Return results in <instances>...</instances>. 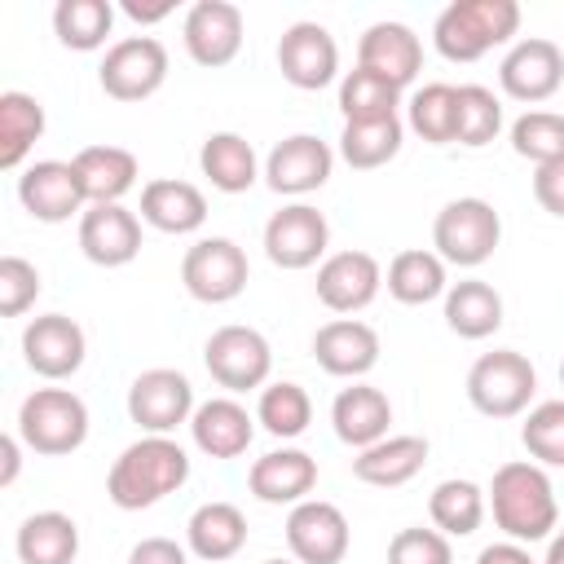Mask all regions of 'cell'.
I'll return each instance as SVG.
<instances>
[{
    "instance_id": "cell-1",
    "label": "cell",
    "mask_w": 564,
    "mask_h": 564,
    "mask_svg": "<svg viewBox=\"0 0 564 564\" xmlns=\"http://www.w3.org/2000/svg\"><path fill=\"white\" fill-rule=\"evenodd\" d=\"M489 511L494 524L511 538V542H546L560 529V502H555V485L546 476V467L529 463V458H511L494 471L489 489Z\"/></svg>"
},
{
    "instance_id": "cell-2",
    "label": "cell",
    "mask_w": 564,
    "mask_h": 564,
    "mask_svg": "<svg viewBox=\"0 0 564 564\" xmlns=\"http://www.w3.org/2000/svg\"><path fill=\"white\" fill-rule=\"evenodd\" d=\"M189 480V454L172 436L132 441L106 471V498L119 511H145Z\"/></svg>"
},
{
    "instance_id": "cell-3",
    "label": "cell",
    "mask_w": 564,
    "mask_h": 564,
    "mask_svg": "<svg viewBox=\"0 0 564 564\" xmlns=\"http://www.w3.org/2000/svg\"><path fill=\"white\" fill-rule=\"evenodd\" d=\"M520 31L516 0H454L432 22V44L445 62H480Z\"/></svg>"
},
{
    "instance_id": "cell-4",
    "label": "cell",
    "mask_w": 564,
    "mask_h": 564,
    "mask_svg": "<svg viewBox=\"0 0 564 564\" xmlns=\"http://www.w3.org/2000/svg\"><path fill=\"white\" fill-rule=\"evenodd\" d=\"M18 436L31 454L62 458L88 441V405L70 388H35L18 405Z\"/></svg>"
},
{
    "instance_id": "cell-5",
    "label": "cell",
    "mask_w": 564,
    "mask_h": 564,
    "mask_svg": "<svg viewBox=\"0 0 564 564\" xmlns=\"http://www.w3.org/2000/svg\"><path fill=\"white\" fill-rule=\"evenodd\" d=\"M502 242V216L485 198H449L432 220V247L454 269H480Z\"/></svg>"
},
{
    "instance_id": "cell-6",
    "label": "cell",
    "mask_w": 564,
    "mask_h": 564,
    "mask_svg": "<svg viewBox=\"0 0 564 564\" xmlns=\"http://www.w3.org/2000/svg\"><path fill=\"white\" fill-rule=\"evenodd\" d=\"M533 392H538V370L516 348L480 352L471 361V370H467V401L485 419H516V414H524Z\"/></svg>"
},
{
    "instance_id": "cell-7",
    "label": "cell",
    "mask_w": 564,
    "mask_h": 564,
    "mask_svg": "<svg viewBox=\"0 0 564 564\" xmlns=\"http://www.w3.org/2000/svg\"><path fill=\"white\" fill-rule=\"evenodd\" d=\"M203 366L234 397V392H251V388H264L269 383L273 348H269V339L256 326H238L234 322V326H220V330L207 335Z\"/></svg>"
},
{
    "instance_id": "cell-8",
    "label": "cell",
    "mask_w": 564,
    "mask_h": 564,
    "mask_svg": "<svg viewBox=\"0 0 564 564\" xmlns=\"http://www.w3.org/2000/svg\"><path fill=\"white\" fill-rule=\"evenodd\" d=\"M167 79V48L154 35H123L106 48L97 66V84L115 101H145Z\"/></svg>"
},
{
    "instance_id": "cell-9",
    "label": "cell",
    "mask_w": 564,
    "mask_h": 564,
    "mask_svg": "<svg viewBox=\"0 0 564 564\" xmlns=\"http://www.w3.org/2000/svg\"><path fill=\"white\" fill-rule=\"evenodd\" d=\"M194 383L172 370V366H154L141 370L128 383V419L145 432V436H172L181 423L194 419Z\"/></svg>"
},
{
    "instance_id": "cell-10",
    "label": "cell",
    "mask_w": 564,
    "mask_h": 564,
    "mask_svg": "<svg viewBox=\"0 0 564 564\" xmlns=\"http://www.w3.org/2000/svg\"><path fill=\"white\" fill-rule=\"evenodd\" d=\"M251 264L234 238H198L181 260V282L198 304H229L247 291Z\"/></svg>"
},
{
    "instance_id": "cell-11",
    "label": "cell",
    "mask_w": 564,
    "mask_h": 564,
    "mask_svg": "<svg viewBox=\"0 0 564 564\" xmlns=\"http://www.w3.org/2000/svg\"><path fill=\"white\" fill-rule=\"evenodd\" d=\"M498 84L511 101H524V106H538L546 97L560 93L564 84V48L546 35H524L507 48L502 66H498Z\"/></svg>"
},
{
    "instance_id": "cell-12",
    "label": "cell",
    "mask_w": 564,
    "mask_h": 564,
    "mask_svg": "<svg viewBox=\"0 0 564 564\" xmlns=\"http://www.w3.org/2000/svg\"><path fill=\"white\" fill-rule=\"evenodd\" d=\"M335 172V150L313 137V132H295V137H282L269 154H264V185L282 198H304L313 189H322Z\"/></svg>"
},
{
    "instance_id": "cell-13",
    "label": "cell",
    "mask_w": 564,
    "mask_h": 564,
    "mask_svg": "<svg viewBox=\"0 0 564 564\" xmlns=\"http://www.w3.org/2000/svg\"><path fill=\"white\" fill-rule=\"evenodd\" d=\"M330 247V225L313 203H286L282 212H273L264 220V256L278 269H313L317 260H326Z\"/></svg>"
},
{
    "instance_id": "cell-14",
    "label": "cell",
    "mask_w": 564,
    "mask_h": 564,
    "mask_svg": "<svg viewBox=\"0 0 564 564\" xmlns=\"http://www.w3.org/2000/svg\"><path fill=\"white\" fill-rule=\"evenodd\" d=\"M84 357H88V335H84V326L75 317L40 313V317L26 322V330H22V361L40 379L62 383V379H70L84 366Z\"/></svg>"
},
{
    "instance_id": "cell-15",
    "label": "cell",
    "mask_w": 564,
    "mask_h": 564,
    "mask_svg": "<svg viewBox=\"0 0 564 564\" xmlns=\"http://www.w3.org/2000/svg\"><path fill=\"white\" fill-rule=\"evenodd\" d=\"M286 546L295 564H344L352 546L348 516L326 498H304L286 516Z\"/></svg>"
},
{
    "instance_id": "cell-16",
    "label": "cell",
    "mask_w": 564,
    "mask_h": 564,
    "mask_svg": "<svg viewBox=\"0 0 564 564\" xmlns=\"http://www.w3.org/2000/svg\"><path fill=\"white\" fill-rule=\"evenodd\" d=\"M278 70L291 88L317 93L339 75V44L322 22H291L278 40Z\"/></svg>"
},
{
    "instance_id": "cell-17",
    "label": "cell",
    "mask_w": 564,
    "mask_h": 564,
    "mask_svg": "<svg viewBox=\"0 0 564 564\" xmlns=\"http://www.w3.org/2000/svg\"><path fill=\"white\" fill-rule=\"evenodd\" d=\"M181 40L194 66L220 70L242 53V9L229 0H198L181 22Z\"/></svg>"
},
{
    "instance_id": "cell-18",
    "label": "cell",
    "mask_w": 564,
    "mask_h": 564,
    "mask_svg": "<svg viewBox=\"0 0 564 564\" xmlns=\"http://www.w3.org/2000/svg\"><path fill=\"white\" fill-rule=\"evenodd\" d=\"M18 203L35 220H44V225H62L70 216H84V207H88L84 185H79V172L66 159L26 163L22 176H18Z\"/></svg>"
},
{
    "instance_id": "cell-19",
    "label": "cell",
    "mask_w": 564,
    "mask_h": 564,
    "mask_svg": "<svg viewBox=\"0 0 564 564\" xmlns=\"http://www.w3.org/2000/svg\"><path fill=\"white\" fill-rule=\"evenodd\" d=\"M79 251L97 269H123L141 256V220L123 203H93L79 216Z\"/></svg>"
},
{
    "instance_id": "cell-20",
    "label": "cell",
    "mask_w": 564,
    "mask_h": 564,
    "mask_svg": "<svg viewBox=\"0 0 564 564\" xmlns=\"http://www.w3.org/2000/svg\"><path fill=\"white\" fill-rule=\"evenodd\" d=\"M379 286H383V269L370 251L352 247V251H335L317 264V300L339 317L370 308Z\"/></svg>"
},
{
    "instance_id": "cell-21",
    "label": "cell",
    "mask_w": 564,
    "mask_h": 564,
    "mask_svg": "<svg viewBox=\"0 0 564 564\" xmlns=\"http://www.w3.org/2000/svg\"><path fill=\"white\" fill-rule=\"evenodd\" d=\"M313 361L335 379H366L379 366V330L357 317H335L313 335Z\"/></svg>"
},
{
    "instance_id": "cell-22",
    "label": "cell",
    "mask_w": 564,
    "mask_h": 564,
    "mask_svg": "<svg viewBox=\"0 0 564 564\" xmlns=\"http://www.w3.org/2000/svg\"><path fill=\"white\" fill-rule=\"evenodd\" d=\"M357 66L405 88L423 70V44L405 22H370L357 40Z\"/></svg>"
},
{
    "instance_id": "cell-23",
    "label": "cell",
    "mask_w": 564,
    "mask_h": 564,
    "mask_svg": "<svg viewBox=\"0 0 564 564\" xmlns=\"http://www.w3.org/2000/svg\"><path fill=\"white\" fill-rule=\"evenodd\" d=\"M189 441L207 458H242L256 441V414L238 397H207L189 419Z\"/></svg>"
},
{
    "instance_id": "cell-24",
    "label": "cell",
    "mask_w": 564,
    "mask_h": 564,
    "mask_svg": "<svg viewBox=\"0 0 564 564\" xmlns=\"http://www.w3.org/2000/svg\"><path fill=\"white\" fill-rule=\"evenodd\" d=\"M247 485L269 507H295V502H304L317 489V458L304 454V449H295V445L269 449V454H260L251 463Z\"/></svg>"
},
{
    "instance_id": "cell-25",
    "label": "cell",
    "mask_w": 564,
    "mask_h": 564,
    "mask_svg": "<svg viewBox=\"0 0 564 564\" xmlns=\"http://www.w3.org/2000/svg\"><path fill=\"white\" fill-rule=\"evenodd\" d=\"M388 423H392V401L361 379L339 388L330 401V427L348 449H370L375 441L388 436Z\"/></svg>"
},
{
    "instance_id": "cell-26",
    "label": "cell",
    "mask_w": 564,
    "mask_h": 564,
    "mask_svg": "<svg viewBox=\"0 0 564 564\" xmlns=\"http://www.w3.org/2000/svg\"><path fill=\"white\" fill-rule=\"evenodd\" d=\"M141 220L159 234H198L207 220V198L194 181L159 176L141 185Z\"/></svg>"
},
{
    "instance_id": "cell-27",
    "label": "cell",
    "mask_w": 564,
    "mask_h": 564,
    "mask_svg": "<svg viewBox=\"0 0 564 564\" xmlns=\"http://www.w3.org/2000/svg\"><path fill=\"white\" fill-rule=\"evenodd\" d=\"M423 463H427V436H414V432L392 436L388 432L370 449H357L352 476L361 485H375V489H401L423 471Z\"/></svg>"
},
{
    "instance_id": "cell-28",
    "label": "cell",
    "mask_w": 564,
    "mask_h": 564,
    "mask_svg": "<svg viewBox=\"0 0 564 564\" xmlns=\"http://www.w3.org/2000/svg\"><path fill=\"white\" fill-rule=\"evenodd\" d=\"M185 546H189V555H198L207 564H225L247 546V516L220 498L203 502L185 520Z\"/></svg>"
},
{
    "instance_id": "cell-29",
    "label": "cell",
    "mask_w": 564,
    "mask_h": 564,
    "mask_svg": "<svg viewBox=\"0 0 564 564\" xmlns=\"http://www.w3.org/2000/svg\"><path fill=\"white\" fill-rule=\"evenodd\" d=\"M70 163L79 172V185H84L88 207L93 203H123V194H132V185L141 176L137 154L123 150V145H84Z\"/></svg>"
},
{
    "instance_id": "cell-30",
    "label": "cell",
    "mask_w": 564,
    "mask_h": 564,
    "mask_svg": "<svg viewBox=\"0 0 564 564\" xmlns=\"http://www.w3.org/2000/svg\"><path fill=\"white\" fill-rule=\"evenodd\" d=\"M198 167L212 181V189H220V194H247L264 176V163L256 159V150L242 132H212L198 150Z\"/></svg>"
},
{
    "instance_id": "cell-31",
    "label": "cell",
    "mask_w": 564,
    "mask_h": 564,
    "mask_svg": "<svg viewBox=\"0 0 564 564\" xmlns=\"http://www.w3.org/2000/svg\"><path fill=\"white\" fill-rule=\"evenodd\" d=\"M445 269H449V264H445L436 251H427V247H405V251L392 256V264H388V273H383V286H388V295H392L397 304L419 308V304L445 300V291H449V273H445Z\"/></svg>"
},
{
    "instance_id": "cell-32",
    "label": "cell",
    "mask_w": 564,
    "mask_h": 564,
    "mask_svg": "<svg viewBox=\"0 0 564 564\" xmlns=\"http://www.w3.org/2000/svg\"><path fill=\"white\" fill-rule=\"evenodd\" d=\"M13 551H18V564H75L79 524L66 511H35L18 524Z\"/></svg>"
},
{
    "instance_id": "cell-33",
    "label": "cell",
    "mask_w": 564,
    "mask_h": 564,
    "mask_svg": "<svg viewBox=\"0 0 564 564\" xmlns=\"http://www.w3.org/2000/svg\"><path fill=\"white\" fill-rule=\"evenodd\" d=\"M445 326L458 339H489L502 326V295L480 278L449 282V291H445Z\"/></svg>"
},
{
    "instance_id": "cell-34",
    "label": "cell",
    "mask_w": 564,
    "mask_h": 564,
    "mask_svg": "<svg viewBox=\"0 0 564 564\" xmlns=\"http://www.w3.org/2000/svg\"><path fill=\"white\" fill-rule=\"evenodd\" d=\"M40 137H44V106H40V97H31L22 88L0 93V167L18 172Z\"/></svg>"
},
{
    "instance_id": "cell-35",
    "label": "cell",
    "mask_w": 564,
    "mask_h": 564,
    "mask_svg": "<svg viewBox=\"0 0 564 564\" xmlns=\"http://www.w3.org/2000/svg\"><path fill=\"white\" fill-rule=\"evenodd\" d=\"M485 511H489V498L476 480H463V476H449L432 489L427 498V516H432V529H441L445 538H471L480 524H485Z\"/></svg>"
},
{
    "instance_id": "cell-36",
    "label": "cell",
    "mask_w": 564,
    "mask_h": 564,
    "mask_svg": "<svg viewBox=\"0 0 564 564\" xmlns=\"http://www.w3.org/2000/svg\"><path fill=\"white\" fill-rule=\"evenodd\" d=\"M405 141V123L397 119H375V123H344L339 132V159L357 172H375L383 163H392L401 154Z\"/></svg>"
},
{
    "instance_id": "cell-37",
    "label": "cell",
    "mask_w": 564,
    "mask_h": 564,
    "mask_svg": "<svg viewBox=\"0 0 564 564\" xmlns=\"http://www.w3.org/2000/svg\"><path fill=\"white\" fill-rule=\"evenodd\" d=\"M110 31H115V4L110 0H57L53 4V35L75 53L101 48Z\"/></svg>"
},
{
    "instance_id": "cell-38",
    "label": "cell",
    "mask_w": 564,
    "mask_h": 564,
    "mask_svg": "<svg viewBox=\"0 0 564 564\" xmlns=\"http://www.w3.org/2000/svg\"><path fill=\"white\" fill-rule=\"evenodd\" d=\"M405 123L414 137H423L427 145H449L458 141V88L454 84H423L410 106H405Z\"/></svg>"
},
{
    "instance_id": "cell-39",
    "label": "cell",
    "mask_w": 564,
    "mask_h": 564,
    "mask_svg": "<svg viewBox=\"0 0 564 564\" xmlns=\"http://www.w3.org/2000/svg\"><path fill=\"white\" fill-rule=\"evenodd\" d=\"M256 423H260L269 436H278V441H295V436H304L308 423H313V401H308V392H304L300 383H291V379L264 383V388H260V401H256Z\"/></svg>"
},
{
    "instance_id": "cell-40",
    "label": "cell",
    "mask_w": 564,
    "mask_h": 564,
    "mask_svg": "<svg viewBox=\"0 0 564 564\" xmlns=\"http://www.w3.org/2000/svg\"><path fill=\"white\" fill-rule=\"evenodd\" d=\"M397 106H401V88L352 66L344 79H339V110H344V123H375V119H397Z\"/></svg>"
},
{
    "instance_id": "cell-41",
    "label": "cell",
    "mask_w": 564,
    "mask_h": 564,
    "mask_svg": "<svg viewBox=\"0 0 564 564\" xmlns=\"http://www.w3.org/2000/svg\"><path fill=\"white\" fill-rule=\"evenodd\" d=\"M507 137H511V150L533 167L564 163V115L555 110H524Z\"/></svg>"
},
{
    "instance_id": "cell-42",
    "label": "cell",
    "mask_w": 564,
    "mask_h": 564,
    "mask_svg": "<svg viewBox=\"0 0 564 564\" xmlns=\"http://www.w3.org/2000/svg\"><path fill=\"white\" fill-rule=\"evenodd\" d=\"M502 132V101L485 84H458V145L480 150Z\"/></svg>"
},
{
    "instance_id": "cell-43",
    "label": "cell",
    "mask_w": 564,
    "mask_h": 564,
    "mask_svg": "<svg viewBox=\"0 0 564 564\" xmlns=\"http://www.w3.org/2000/svg\"><path fill=\"white\" fill-rule=\"evenodd\" d=\"M520 441L538 467H564V397L560 401H538L524 414Z\"/></svg>"
},
{
    "instance_id": "cell-44",
    "label": "cell",
    "mask_w": 564,
    "mask_h": 564,
    "mask_svg": "<svg viewBox=\"0 0 564 564\" xmlns=\"http://www.w3.org/2000/svg\"><path fill=\"white\" fill-rule=\"evenodd\" d=\"M388 564H454V546L441 529H397L388 542Z\"/></svg>"
},
{
    "instance_id": "cell-45",
    "label": "cell",
    "mask_w": 564,
    "mask_h": 564,
    "mask_svg": "<svg viewBox=\"0 0 564 564\" xmlns=\"http://www.w3.org/2000/svg\"><path fill=\"white\" fill-rule=\"evenodd\" d=\"M40 295V269L22 256H0V317H22Z\"/></svg>"
},
{
    "instance_id": "cell-46",
    "label": "cell",
    "mask_w": 564,
    "mask_h": 564,
    "mask_svg": "<svg viewBox=\"0 0 564 564\" xmlns=\"http://www.w3.org/2000/svg\"><path fill=\"white\" fill-rule=\"evenodd\" d=\"M533 198H538L542 212H551V216L564 220V163L533 167Z\"/></svg>"
},
{
    "instance_id": "cell-47",
    "label": "cell",
    "mask_w": 564,
    "mask_h": 564,
    "mask_svg": "<svg viewBox=\"0 0 564 564\" xmlns=\"http://www.w3.org/2000/svg\"><path fill=\"white\" fill-rule=\"evenodd\" d=\"M128 564H189V546H181L172 538H141L128 551Z\"/></svg>"
},
{
    "instance_id": "cell-48",
    "label": "cell",
    "mask_w": 564,
    "mask_h": 564,
    "mask_svg": "<svg viewBox=\"0 0 564 564\" xmlns=\"http://www.w3.org/2000/svg\"><path fill=\"white\" fill-rule=\"evenodd\" d=\"M476 564H538L533 555H529V546L524 542H489L480 555H476Z\"/></svg>"
},
{
    "instance_id": "cell-49",
    "label": "cell",
    "mask_w": 564,
    "mask_h": 564,
    "mask_svg": "<svg viewBox=\"0 0 564 564\" xmlns=\"http://www.w3.org/2000/svg\"><path fill=\"white\" fill-rule=\"evenodd\" d=\"M18 467H22V436L4 432L0 436V489H9L18 480Z\"/></svg>"
},
{
    "instance_id": "cell-50",
    "label": "cell",
    "mask_w": 564,
    "mask_h": 564,
    "mask_svg": "<svg viewBox=\"0 0 564 564\" xmlns=\"http://www.w3.org/2000/svg\"><path fill=\"white\" fill-rule=\"evenodd\" d=\"M123 13L141 26H154L163 18H172V0H159V4H141V0H123Z\"/></svg>"
},
{
    "instance_id": "cell-51",
    "label": "cell",
    "mask_w": 564,
    "mask_h": 564,
    "mask_svg": "<svg viewBox=\"0 0 564 564\" xmlns=\"http://www.w3.org/2000/svg\"><path fill=\"white\" fill-rule=\"evenodd\" d=\"M542 564H564V529H555L551 538H546V560Z\"/></svg>"
},
{
    "instance_id": "cell-52",
    "label": "cell",
    "mask_w": 564,
    "mask_h": 564,
    "mask_svg": "<svg viewBox=\"0 0 564 564\" xmlns=\"http://www.w3.org/2000/svg\"><path fill=\"white\" fill-rule=\"evenodd\" d=\"M264 564H291V560H264Z\"/></svg>"
},
{
    "instance_id": "cell-53",
    "label": "cell",
    "mask_w": 564,
    "mask_h": 564,
    "mask_svg": "<svg viewBox=\"0 0 564 564\" xmlns=\"http://www.w3.org/2000/svg\"><path fill=\"white\" fill-rule=\"evenodd\" d=\"M560 388H564V361H560Z\"/></svg>"
}]
</instances>
